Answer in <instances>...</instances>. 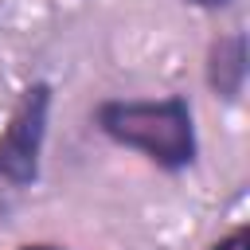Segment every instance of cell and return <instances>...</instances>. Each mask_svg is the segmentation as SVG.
<instances>
[{
  "label": "cell",
  "mask_w": 250,
  "mask_h": 250,
  "mask_svg": "<svg viewBox=\"0 0 250 250\" xmlns=\"http://www.w3.org/2000/svg\"><path fill=\"white\" fill-rule=\"evenodd\" d=\"M98 125L129 145L148 152L164 168H180L195 156V133H191V113L184 98H164V102H105L98 109Z\"/></svg>",
  "instance_id": "1"
},
{
  "label": "cell",
  "mask_w": 250,
  "mask_h": 250,
  "mask_svg": "<svg viewBox=\"0 0 250 250\" xmlns=\"http://www.w3.org/2000/svg\"><path fill=\"white\" fill-rule=\"evenodd\" d=\"M47 102H51L47 86L27 90L20 109L12 113V125L0 137V172L16 184L35 180V156H39L43 129H47Z\"/></svg>",
  "instance_id": "2"
},
{
  "label": "cell",
  "mask_w": 250,
  "mask_h": 250,
  "mask_svg": "<svg viewBox=\"0 0 250 250\" xmlns=\"http://www.w3.org/2000/svg\"><path fill=\"white\" fill-rule=\"evenodd\" d=\"M242 74H246V66H242V35H234V39H227V43H219V47H215L211 82H215L227 98H234V94H238V86H242Z\"/></svg>",
  "instance_id": "3"
},
{
  "label": "cell",
  "mask_w": 250,
  "mask_h": 250,
  "mask_svg": "<svg viewBox=\"0 0 250 250\" xmlns=\"http://www.w3.org/2000/svg\"><path fill=\"white\" fill-rule=\"evenodd\" d=\"M215 250H246V234H242V230H238V234H230V238H227V242H219V246H215Z\"/></svg>",
  "instance_id": "4"
},
{
  "label": "cell",
  "mask_w": 250,
  "mask_h": 250,
  "mask_svg": "<svg viewBox=\"0 0 250 250\" xmlns=\"http://www.w3.org/2000/svg\"><path fill=\"white\" fill-rule=\"evenodd\" d=\"M195 4H207V8H215V4H227V0H195Z\"/></svg>",
  "instance_id": "5"
},
{
  "label": "cell",
  "mask_w": 250,
  "mask_h": 250,
  "mask_svg": "<svg viewBox=\"0 0 250 250\" xmlns=\"http://www.w3.org/2000/svg\"><path fill=\"white\" fill-rule=\"evenodd\" d=\"M35 250H47V246H35Z\"/></svg>",
  "instance_id": "6"
}]
</instances>
